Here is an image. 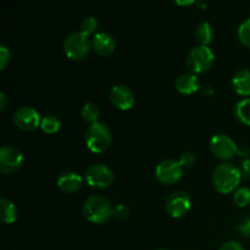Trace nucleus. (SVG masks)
I'll return each mask as SVG.
<instances>
[{
    "instance_id": "1",
    "label": "nucleus",
    "mask_w": 250,
    "mask_h": 250,
    "mask_svg": "<svg viewBox=\"0 0 250 250\" xmlns=\"http://www.w3.org/2000/svg\"><path fill=\"white\" fill-rule=\"evenodd\" d=\"M242 171L234 164L224 163L215 167L212 172V185L215 189L221 194L233 192L242 181Z\"/></svg>"
},
{
    "instance_id": "2",
    "label": "nucleus",
    "mask_w": 250,
    "mask_h": 250,
    "mask_svg": "<svg viewBox=\"0 0 250 250\" xmlns=\"http://www.w3.org/2000/svg\"><path fill=\"white\" fill-rule=\"evenodd\" d=\"M115 209L111 202L104 195H92L84 202L82 208L83 216L87 221L102 225L109 221L114 215Z\"/></svg>"
},
{
    "instance_id": "3",
    "label": "nucleus",
    "mask_w": 250,
    "mask_h": 250,
    "mask_svg": "<svg viewBox=\"0 0 250 250\" xmlns=\"http://www.w3.org/2000/svg\"><path fill=\"white\" fill-rule=\"evenodd\" d=\"M84 142L92 153L102 154L110 148L112 142L111 131L104 124H93L84 132Z\"/></svg>"
},
{
    "instance_id": "4",
    "label": "nucleus",
    "mask_w": 250,
    "mask_h": 250,
    "mask_svg": "<svg viewBox=\"0 0 250 250\" xmlns=\"http://www.w3.org/2000/svg\"><path fill=\"white\" fill-rule=\"evenodd\" d=\"M62 46L66 58L72 61H81L88 56L92 43L88 36L80 31L68 34L63 41Z\"/></svg>"
},
{
    "instance_id": "5",
    "label": "nucleus",
    "mask_w": 250,
    "mask_h": 250,
    "mask_svg": "<svg viewBox=\"0 0 250 250\" xmlns=\"http://www.w3.org/2000/svg\"><path fill=\"white\" fill-rule=\"evenodd\" d=\"M215 62V54L207 45L194 46L187 56V67L194 75L208 72Z\"/></svg>"
},
{
    "instance_id": "6",
    "label": "nucleus",
    "mask_w": 250,
    "mask_h": 250,
    "mask_svg": "<svg viewBox=\"0 0 250 250\" xmlns=\"http://www.w3.org/2000/svg\"><path fill=\"white\" fill-rule=\"evenodd\" d=\"M84 180L89 187L95 189H105L114 182V172L103 164H94L85 171Z\"/></svg>"
},
{
    "instance_id": "7",
    "label": "nucleus",
    "mask_w": 250,
    "mask_h": 250,
    "mask_svg": "<svg viewBox=\"0 0 250 250\" xmlns=\"http://www.w3.org/2000/svg\"><path fill=\"white\" fill-rule=\"evenodd\" d=\"M238 149L236 142L227 134H215L210 139V151L220 160H231L238 154Z\"/></svg>"
},
{
    "instance_id": "8",
    "label": "nucleus",
    "mask_w": 250,
    "mask_h": 250,
    "mask_svg": "<svg viewBox=\"0 0 250 250\" xmlns=\"http://www.w3.org/2000/svg\"><path fill=\"white\" fill-rule=\"evenodd\" d=\"M183 175V167L180 161L167 159L159 163L155 168V177L160 183L172 186L181 180Z\"/></svg>"
},
{
    "instance_id": "9",
    "label": "nucleus",
    "mask_w": 250,
    "mask_h": 250,
    "mask_svg": "<svg viewBox=\"0 0 250 250\" xmlns=\"http://www.w3.org/2000/svg\"><path fill=\"white\" fill-rule=\"evenodd\" d=\"M190 208H192V199H190L189 194L183 190H177V192L172 193L165 203L166 211L173 219L186 216L189 212Z\"/></svg>"
},
{
    "instance_id": "10",
    "label": "nucleus",
    "mask_w": 250,
    "mask_h": 250,
    "mask_svg": "<svg viewBox=\"0 0 250 250\" xmlns=\"http://www.w3.org/2000/svg\"><path fill=\"white\" fill-rule=\"evenodd\" d=\"M14 124L19 129L24 132H31L41 127L42 117L36 109L31 106L19 107L14 112Z\"/></svg>"
},
{
    "instance_id": "11",
    "label": "nucleus",
    "mask_w": 250,
    "mask_h": 250,
    "mask_svg": "<svg viewBox=\"0 0 250 250\" xmlns=\"http://www.w3.org/2000/svg\"><path fill=\"white\" fill-rule=\"evenodd\" d=\"M23 165V155L14 146H4L0 149V171L2 173H12Z\"/></svg>"
},
{
    "instance_id": "12",
    "label": "nucleus",
    "mask_w": 250,
    "mask_h": 250,
    "mask_svg": "<svg viewBox=\"0 0 250 250\" xmlns=\"http://www.w3.org/2000/svg\"><path fill=\"white\" fill-rule=\"evenodd\" d=\"M109 98L111 104L121 111L131 110L134 105V94L128 87L116 84L110 89Z\"/></svg>"
},
{
    "instance_id": "13",
    "label": "nucleus",
    "mask_w": 250,
    "mask_h": 250,
    "mask_svg": "<svg viewBox=\"0 0 250 250\" xmlns=\"http://www.w3.org/2000/svg\"><path fill=\"white\" fill-rule=\"evenodd\" d=\"M92 48L95 54L99 56H109L111 55L116 48L115 39L106 32H98L93 36Z\"/></svg>"
},
{
    "instance_id": "14",
    "label": "nucleus",
    "mask_w": 250,
    "mask_h": 250,
    "mask_svg": "<svg viewBox=\"0 0 250 250\" xmlns=\"http://www.w3.org/2000/svg\"><path fill=\"white\" fill-rule=\"evenodd\" d=\"M56 185L61 192L71 194L81 189L83 185V178L75 171H65L59 176Z\"/></svg>"
},
{
    "instance_id": "15",
    "label": "nucleus",
    "mask_w": 250,
    "mask_h": 250,
    "mask_svg": "<svg viewBox=\"0 0 250 250\" xmlns=\"http://www.w3.org/2000/svg\"><path fill=\"white\" fill-rule=\"evenodd\" d=\"M175 89L182 95H192L200 89V82L194 73H183L176 80Z\"/></svg>"
},
{
    "instance_id": "16",
    "label": "nucleus",
    "mask_w": 250,
    "mask_h": 250,
    "mask_svg": "<svg viewBox=\"0 0 250 250\" xmlns=\"http://www.w3.org/2000/svg\"><path fill=\"white\" fill-rule=\"evenodd\" d=\"M232 87L241 97H250V70L238 71L232 78Z\"/></svg>"
},
{
    "instance_id": "17",
    "label": "nucleus",
    "mask_w": 250,
    "mask_h": 250,
    "mask_svg": "<svg viewBox=\"0 0 250 250\" xmlns=\"http://www.w3.org/2000/svg\"><path fill=\"white\" fill-rule=\"evenodd\" d=\"M0 208H1V221L6 225L14 224L17 220V209L14 203L6 198H1Z\"/></svg>"
},
{
    "instance_id": "18",
    "label": "nucleus",
    "mask_w": 250,
    "mask_h": 250,
    "mask_svg": "<svg viewBox=\"0 0 250 250\" xmlns=\"http://www.w3.org/2000/svg\"><path fill=\"white\" fill-rule=\"evenodd\" d=\"M234 116L244 126L250 127V98H244L234 106Z\"/></svg>"
},
{
    "instance_id": "19",
    "label": "nucleus",
    "mask_w": 250,
    "mask_h": 250,
    "mask_svg": "<svg viewBox=\"0 0 250 250\" xmlns=\"http://www.w3.org/2000/svg\"><path fill=\"white\" fill-rule=\"evenodd\" d=\"M214 37V31L209 22H202L195 29V38L199 42V45H209Z\"/></svg>"
},
{
    "instance_id": "20",
    "label": "nucleus",
    "mask_w": 250,
    "mask_h": 250,
    "mask_svg": "<svg viewBox=\"0 0 250 250\" xmlns=\"http://www.w3.org/2000/svg\"><path fill=\"white\" fill-rule=\"evenodd\" d=\"M81 116L84 120L85 122H88L89 125L97 124L98 120L100 116V110L93 103H87V104L83 105L82 110H81Z\"/></svg>"
},
{
    "instance_id": "21",
    "label": "nucleus",
    "mask_w": 250,
    "mask_h": 250,
    "mask_svg": "<svg viewBox=\"0 0 250 250\" xmlns=\"http://www.w3.org/2000/svg\"><path fill=\"white\" fill-rule=\"evenodd\" d=\"M61 127V122L60 120L58 119L54 115H46V116L42 117V122H41V128L42 131L45 132L48 134H54L56 132H59Z\"/></svg>"
},
{
    "instance_id": "22",
    "label": "nucleus",
    "mask_w": 250,
    "mask_h": 250,
    "mask_svg": "<svg viewBox=\"0 0 250 250\" xmlns=\"http://www.w3.org/2000/svg\"><path fill=\"white\" fill-rule=\"evenodd\" d=\"M233 202L238 208H246L250 204V189L247 187H241L234 192Z\"/></svg>"
},
{
    "instance_id": "23",
    "label": "nucleus",
    "mask_w": 250,
    "mask_h": 250,
    "mask_svg": "<svg viewBox=\"0 0 250 250\" xmlns=\"http://www.w3.org/2000/svg\"><path fill=\"white\" fill-rule=\"evenodd\" d=\"M98 28H99V22L93 16L85 17L81 23V32L88 37L92 36V34H97Z\"/></svg>"
},
{
    "instance_id": "24",
    "label": "nucleus",
    "mask_w": 250,
    "mask_h": 250,
    "mask_svg": "<svg viewBox=\"0 0 250 250\" xmlns=\"http://www.w3.org/2000/svg\"><path fill=\"white\" fill-rule=\"evenodd\" d=\"M238 39L244 46L250 48V19L246 20L238 28Z\"/></svg>"
},
{
    "instance_id": "25",
    "label": "nucleus",
    "mask_w": 250,
    "mask_h": 250,
    "mask_svg": "<svg viewBox=\"0 0 250 250\" xmlns=\"http://www.w3.org/2000/svg\"><path fill=\"white\" fill-rule=\"evenodd\" d=\"M180 164L182 165L183 168H188V167H192L195 163V156L193 155L192 153H185L181 155L180 158Z\"/></svg>"
},
{
    "instance_id": "26",
    "label": "nucleus",
    "mask_w": 250,
    "mask_h": 250,
    "mask_svg": "<svg viewBox=\"0 0 250 250\" xmlns=\"http://www.w3.org/2000/svg\"><path fill=\"white\" fill-rule=\"evenodd\" d=\"M10 50L5 45H0V68L5 70L6 65L10 61Z\"/></svg>"
},
{
    "instance_id": "27",
    "label": "nucleus",
    "mask_w": 250,
    "mask_h": 250,
    "mask_svg": "<svg viewBox=\"0 0 250 250\" xmlns=\"http://www.w3.org/2000/svg\"><path fill=\"white\" fill-rule=\"evenodd\" d=\"M238 232L246 238H250V217H246L242 220L238 225Z\"/></svg>"
},
{
    "instance_id": "28",
    "label": "nucleus",
    "mask_w": 250,
    "mask_h": 250,
    "mask_svg": "<svg viewBox=\"0 0 250 250\" xmlns=\"http://www.w3.org/2000/svg\"><path fill=\"white\" fill-rule=\"evenodd\" d=\"M114 215H116L119 219H126L129 215V209L125 204H120L115 208Z\"/></svg>"
},
{
    "instance_id": "29",
    "label": "nucleus",
    "mask_w": 250,
    "mask_h": 250,
    "mask_svg": "<svg viewBox=\"0 0 250 250\" xmlns=\"http://www.w3.org/2000/svg\"><path fill=\"white\" fill-rule=\"evenodd\" d=\"M219 250H244L243 247H242L241 243L234 241H229L226 243H224L221 246V248Z\"/></svg>"
},
{
    "instance_id": "30",
    "label": "nucleus",
    "mask_w": 250,
    "mask_h": 250,
    "mask_svg": "<svg viewBox=\"0 0 250 250\" xmlns=\"http://www.w3.org/2000/svg\"><path fill=\"white\" fill-rule=\"evenodd\" d=\"M242 175L244 176V177L247 178H250V158H247L246 160L242 163Z\"/></svg>"
},
{
    "instance_id": "31",
    "label": "nucleus",
    "mask_w": 250,
    "mask_h": 250,
    "mask_svg": "<svg viewBox=\"0 0 250 250\" xmlns=\"http://www.w3.org/2000/svg\"><path fill=\"white\" fill-rule=\"evenodd\" d=\"M176 5H180V6H189V5L195 4L197 0H172Z\"/></svg>"
},
{
    "instance_id": "32",
    "label": "nucleus",
    "mask_w": 250,
    "mask_h": 250,
    "mask_svg": "<svg viewBox=\"0 0 250 250\" xmlns=\"http://www.w3.org/2000/svg\"><path fill=\"white\" fill-rule=\"evenodd\" d=\"M6 104H7L6 95H5L4 93H0V110H1V111H4L5 107H6Z\"/></svg>"
},
{
    "instance_id": "33",
    "label": "nucleus",
    "mask_w": 250,
    "mask_h": 250,
    "mask_svg": "<svg viewBox=\"0 0 250 250\" xmlns=\"http://www.w3.org/2000/svg\"><path fill=\"white\" fill-rule=\"evenodd\" d=\"M195 5H197V7H199V9H207V1H205V0H197Z\"/></svg>"
},
{
    "instance_id": "34",
    "label": "nucleus",
    "mask_w": 250,
    "mask_h": 250,
    "mask_svg": "<svg viewBox=\"0 0 250 250\" xmlns=\"http://www.w3.org/2000/svg\"><path fill=\"white\" fill-rule=\"evenodd\" d=\"M158 250H167V249H158Z\"/></svg>"
}]
</instances>
